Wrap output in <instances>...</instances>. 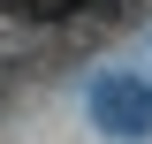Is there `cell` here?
I'll return each mask as SVG.
<instances>
[{
	"instance_id": "6da1fadb",
	"label": "cell",
	"mask_w": 152,
	"mask_h": 144,
	"mask_svg": "<svg viewBox=\"0 0 152 144\" xmlns=\"http://www.w3.org/2000/svg\"><path fill=\"white\" fill-rule=\"evenodd\" d=\"M91 114H99V129H114V137H152V84L107 76V84L91 91Z\"/></svg>"
}]
</instances>
